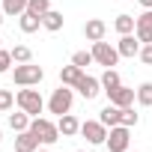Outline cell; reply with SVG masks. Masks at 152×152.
I'll use <instances>...</instances> for the list:
<instances>
[{
	"mask_svg": "<svg viewBox=\"0 0 152 152\" xmlns=\"http://www.w3.org/2000/svg\"><path fill=\"white\" fill-rule=\"evenodd\" d=\"M45 78V69L36 63H15L12 69V84L15 87H39Z\"/></svg>",
	"mask_w": 152,
	"mask_h": 152,
	"instance_id": "6da1fadb",
	"label": "cell"
},
{
	"mask_svg": "<svg viewBox=\"0 0 152 152\" xmlns=\"http://www.w3.org/2000/svg\"><path fill=\"white\" fill-rule=\"evenodd\" d=\"M15 104L24 110V113H30V116H39L45 107H48V102L39 96V90H33V87H21L18 93H15Z\"/></svg>",
	"mask_w": 152,
	"mask_h": 152,
	"instance_id": "7a4b0ae2",
	"label": "cell"
},
{
	"mask_svg": "<svg viewBox=\"0 0 152 152\" xmlns=\"http://www.w3.org/2000/svg\"><path fill=\"white\" fill-rule=\"evenodd\" d=\"M72 104H75V87L60 84V87L51 93V99H48V113H54V116L72 113Z\"/></svg>",
	"mask_w": 152,
	"mask_h": 152,
	"instance_id": "3957f363",
	"label": "cell"
},
{
	"mask_svg": "<svg viewBox=\"0 0 152 152\" xmlns=\"http://www.w3.org/2000/svg\"><path fill=\"white\" fill-rule=\"evenodd\" d=\"M30 131L39 137V143H42V146H54V143L63 137V134H60V128H57V122H54V119H48V116H33Z\"/></svg>",
	"mask_w": 152,
	"mask_h": 152,
	"instance_id": "277c9868",
	"label": "cell"
},
{
	"mask_svg": "<svg viewBox=\"0 0 152 152\" xmlns=\"http://www.w3.org/2000/svg\"><path fill=\"white\" fill-rule=\"evenodd\" d=\"M93 57H96V63L99 66H104V69H113L116 63H119V51H116V45H110V42H93Z\"/></svg>",
	"mask_w": 152,
	"mask_h": 152,
	"instance_id": "5b68a950",
	"label": "cell"
},
{
	"mask_svg": "<svg viewBox=\"0 0 152 152\" xmlns=\"http://www.w3.org/2000/svg\"><path fill=\"white\" fill-rule=\"evenodd\" d=\"M128 143H131V128L128 125H113L107 131V140H104L107 152H128Z\"/></svg>",
	"mask_w": 152,
	"mask_h": 152,
	"instance_id": "8992f818",
	"label": "cell"
},
{
	"mask_svg": "<svg viewBox=\"0 0 152 152\" xmlns=\"http://www.w3.org/2000/svg\"><path fill=\"white\" fill-rule=\"evenodd\" d=\"M107 125L102 122V119H87V122H81V137H87V143H93V146H102L104 140H107Z\"/></svg>",
	"mask_w": 152,
	"mask_h": 152,
	"instance_id": "52a82bcc",
	"label": "cell"
},
{
	"mask_svg": "<svg viewBox=\"0 0 152 152\" xmlns=\"http://www.w3.org/2000/svg\"><path fill=\"white\" fill-rule=\"evenodd\" d=\"M75 93H78L81 99H87V102H93V99H96L99 93H104V90H102V81H99V78H93V75L84 72V75H81V81L75 84Z\"/></svg>",
	"mask_w": 152,
	"mask_h": 152,
	"instance_id": "ba28073f",
	"label": "cell"
},
{
	"mask_svg": "<svg viewBox=\"0 0 152 152\" xmlns=\"http://www.w3.org/2000/svg\"><path fill=\"white\" fill-rule=\"evenodd\" d=\"M104 96H107V102L116 104V107H131V104L137 102V90H134V87H125V84H119L116 90H110V93H104Z\"/></svg>",
	"mask_w": 152,
	"mask_h": 152,
	"instance_id": "9c48e42d",
	"label": "cell"
},
{
	"mask_svg": "<svg viewBox=\"0 0 152 152\" xmlns=\"http://www.w3.org/2000/svg\"><path fill=\"white\" fill-rule=\"evenodd\" d=\"M140 48H143V42H140L134 33H125V36H119V42H116L119 57H128V60H134V57L140 54Z\"/></svg>",
	"mask_w": 152,
	"mask_h": 152,
	"instance_id": "30bf717a",
	"label": "cell"
},
{
	"mask_svg": "<svg viewBox=\"0 0 152 152\" xmlns=\"http://www.w3.org/2000/svg\"><path fill=\"white\" fill-rule=\"evenodd\" d=\"M107 36V24L102 21V18H90L87 24H84V39L87 42H102Z\"/></svg>",
	"mask_w": 152,
	"mask_h": 152,
	"instance_id": "8fae6325",
	"label": "cell"
},
{
	"mask_svg": "<svg viewBox=\"0 0 152 152\" xmlns=\"http://www.w3.org/2000/svg\"><path fill=\"white\" fill-rule=\"evenodd\" d=\"M57 128L63 137H75V134H81V119L75 113H63V116H57Z\"/></svg>",
	"mask_w": 152,
	"mask_h": 152,
	"instance_id": "7c38bea8",
	"label": "cell"
},
{
	"mask_svg": "<svg viewBox=\"0 0 152 152\" xmlns=\"http://www.w3.org/2000/svg\"><path fill=\"white\" fill-rule=\"evenodd\" d=\"M42 143H39V137L27 128V131H21V134H15V152H36Z\"/></svg>",
	"mask_w": 152,
	"mask_h": 152,
	"instance_id": "4fadbf2b",
	"label": "cell"
},
{
	"mask_svg": "<svg viewBox=\"0 0 152 152\" xmlns=\"http://www.w3.org/2000/svg\"><path fill=\"white\" fill-rule=\"evenodd\" d=\"M81 75H84V69H81V66L69 63V66H63V69H60V84H66V87H75V84L81 81Z\"/></svg>",
	"mask_w": 152,
	"mask_h": 152,
	"instance_id": "5bb4252c",
	"label": "cell"
},
{
	"mask_svg": "<svg viewBox=\"0 0 152 152\" xmlns=\"http://www.w3.org/2000/svg\"><path fill=\"white\" fill-rule=\"evenodd\" d=\"M63 24H66V18H63V12H57V9H48V12L42 15V27H45L48 33L63 30Z\"/></svg>",
	"mask_w": 152,
	"mask_h": 152,
	"instance_id": "9a60e30c",
	"label": "cell"
},
{
	"mask_svg": "<svg viewBox=\"0 0 152 152\" xmlns=\"http://www.w3.org/2000/svg\"><path fill=\"white\" fill-rule=\"evenodd\" d=\"M99 119H102L107 128H113V125H119V122H122V107H116V104H110V102H107V107H104V110H99Z\"/></svg>",
	"mask_w": 152,
	"mask_h": 152,
	"instance_id": "2e32d148",
	"label": "cell"
},
{
	"mask_svg": "<svg viewBox=\"0 0 152 152\" xmlns=\"http://www.w3.org/2000/svg\"><path fill=\"white\" fill-rule=\"evenodd\" d=\"M6 122H9V128H12L15 134H21V131H27V128H30L33 116H30V113H24V110L18 107V113H9V119H6Z\"/></svg>",
	"mask_w": 152,
	"mask_h": 152,
	"instance_id": "e0dca14e",
	"label": "cell"
},
{
	"mask_svg": "<svg viewBox=\"0 0 152 152\" xmlns=\"http://www.w3.org/2000/svg\"><path fill=\"white\" fill-rule=\"evenodd\" d=\"M134 27H137V18H134V15H128V12H122V15H116V18H113V30H116L119 36L134 33Z\"/></svg>",
	"mask_w": 152,
	"mask_h": 152,
	"instance_id": "ac0fdd59",
	"label": "cell"
},
{
	"mask_svg": "<svg viewBox=\"0 0 152 152\" xmlns=\"http://www.w3.org/2000/svg\"><path fill=\"white\" fill-rule=\"evenodd\" d=\"M18 27H21V33H36L39 27H42V15H33V12H24L21 18H18Z\"/></svg>",
	"mask_w": 152,
	"mask_h": 152,
	"instance_id": "d6986e66",
	"label": "cell"
},
{
	"mask_svg": "<svg viewBox=\"0 0 152 152\" xmlns=\"http://www.w3.org/2000/svg\"><path fill=\"white\" fill-rule=\"evenodd\" d=\"M6 12V18H21L27 12V0H3V6H0Z\"/></svg>",
	"mask_w": 152,
	"mask_h": 152,
	"instance_id": "ffe728a7",
	"label": "cell"
},
{
	"mask_svg": "<svg viewBox=\"0 0 152 152\" xmlns=\"http://www.w3.org/2000/svg\"><path fill=\"white\" fill-rule=\"evenodd\" d=\"M99 81H102V90H104V93H110V90H116V87L122 84V78H119V72H116V69H104Z\"/></svg>",
	"mask_w": 152,
	"mask_h": 152,
	"instance_id": "44dd1931",
	"label": "cell"
},
{
	"mask_svg": "<svg viewBox=\"0 0 152 152\" xmlns=\"http://www.w3.org/2000/svg\"><path fill=\"white\" fill-rule=\"evenodd\" d=\"M134 36H137V39H140L143 45H152V24H149V21H143V18H137Z\"/></svg>",
	"mask_w": 152,
	"mask_h": 152,
	"instance_id": "7402d4cb",
	"label": "cell"
},
{
	"mask_svg": "<svg viewBox=\"0 0 152 152\" xmlns=\"http://www.w3.org/2000/svg\"><path fill=\"white\" fill-rule=\"evenodd\" d=\"M137 104L140 107H152V81H143L137 87Z\"/></svg>",
	"mask_w": 152,
	"mask_h": 152,
	"instance_id": "603a6c76",
	"label": "cell"
},
{
	"mask_svg": "<svg viewBox=\"0 0 152 152\" xmlns=\"http://www.w3.org/2000/svg\"><path fill=\"white\" fill-rule=\"evenodd\" d=\"M9 51H12V60H15V63H33L30 45H15V48H9Z\"/></svg>",
	"mask_w": 152,
	"mask_h": 152,
	"instance_id": "cb8c5ba5",
	"label": "cell"
},
{
	"mask_svg": "<svg viewBox=\"0 0 152 152\" xmlns=\"http://www.w3.org/2000/svg\"><path fill=\"white\" fill-rule=\"evenodd\" d=\"M72 63H75V66H81V69L87 72V66L96 63V57H93V51H75V54H72Z\"/></svg>",
	"mask_w": 152,
	"mask_h": 152,
	"instance_id": "d4e9b609",
	"label": "cell"
},
{
	"mask_svg": "<svg viewBox=\"0 0 152 152\" xmlns=\"http://www.w3.org/2000/svg\"><path fill=\"white\" fill-rule=\"evenodd\" d=\"M137 122H140V113L134 110V104H131V107H122V122H119V125H128V128H134Z\"/></svg>",
	"mask_w": 152,
	"mask_h": 152,
	"instance_id": "484cf974",
	"label": "cell"
},
{
	"mask_svg": "<svg viewBox=\"0 0 152 152\" xmlns=\"http://www.w3.org/2000/svg\"><path fill=\"white\" fill-rule=\"evenodd\" d=\"M51 9V0H27V12H33V15H45Z\"/></svg>",
	"mask_w": 152,
	"mask_h": 152,
	"instance_id": "4316f807",
	"label": "cell"
},
{
	"mask_svg": "<svg viewBox=\"0 0 152 152\" xmlns=\"http://www.w3.org/2000/svg\"><path fill=\"white\" fill-rule=\"evenodd\" d=\"M12 51L9 48H0V75H6V72H12Z\"/></svg>",
	"mask_w": 152,
	"mask_h": 152,
	"instance_id": "83f0119b",
	"label": "cell"
},
{
	"mask_svg": "<svg viewBox=\"0 0 152 152\" xmlns=\"http://www.w3.org/2000/svg\"><path fill=\"white\" fill-rule=\"evenodd\" d=\"M15 104V93L12 90H0V110H12Z\"/></svg>",
	"mask_w": 152,
	"mask_h": 152,
	"instance_id": "f1b7e54d",
	"label": "cell"
},
{
	"mask_svg": "<svg viewBox=\"0 0 152 152\" xmlns=\"http://www.w3.org/2000/svg\"><path fill=\"white\" fill-rule=\"evenodd\" d=\"M137 60H140V63H146V66H152V45H143V48H140V54H137Z\"/></svg>",
	"mask_w": 152,
	"mask_h": 152,
	"instance_id": "f546056e",
	"label": "cell"
},
{
	"mask_svg": "<svg viewBox=\"0 0 152 152\" xmlns=\"http://www.w3.org/2000/svg\"><path fill=\"white\" fill-rule=\"evenodd\" d=\"M140 18H143V21H149V24H152V9H146V12H143V15H140Z\"/></svg>",
	"mask_w": 152,
	"mask_h": 152,
	"instance_id": "4dcf8cb0",
	"label": "cell"
},
{
	"mask_svg": "<svg viewBox=\"0 0 152 152\" xmlns=\"http://www.w3.org/2000/svg\"><path fill=\"white\" fill-rule=\"evenodd\" d=\"M137 3H140L143 9H152V0H137Z\"/></svg>",
	"mask_w": 152,
	"mask_h": 152,
	"instance_id": "1f68e13d",
	"label": "cell"
},
{
	"mask_svg": "<svg viewBox=\"0 0 152 152\" xmlns=\"http://www.w3.org/2000/svg\"><path fill=\"white\" fill-rule=\"evenodd\" d=\"M3 21H6V12H3V9H0V27H3Z\"/></svg>",
	"mask_w": 152,
	"mask_h": 152,
	"instance_id": "d6a6232c",
	"label": "cell"
},
{
	"mask_svg": "<svg viewBox=\"0 0 152 152\" xmlns=\"http://www.w3.org/2000/svg\"><path fill=\"white\" fill-rule=\"evenodd\" d=\"M36 152H51V146H39V149H36Z\"/></svg>",
	"mask_w": 152,
	"mask_h": 152,
	"instance_id": "836d02e7",
	"label": "cell"
},
{
	"mask_svg": "<svg viewBox=\"0 0 152 152\" xmlns=\"http://www.w3.org/2000/svg\"><path fill=\"white\" fill-rule=\"evenodd\" d=\"M0 140H3V128H0Z\"/></svg>",
	"mask_w": 152,
	"mask_h": 152,
	"instance_id": "e575fe53",
	"label": "cell"
},
{
	"mask_svg": "<svg viewBox=\"0 0 152 152\" xmlns=\"http://www.w3.org/2000/svg\"><path fill=\"white\" fill-rule=\"evenodd\" d=\"M0 48H3V39H0Z\"/></svg>",
	"mask_w": 152,
	"mask_h": 152,
	"instance_id": "d590c367",
	"label": "cell"
},
{
	"mask_svg": "<svg viewBox=\"0 0 152 152\" xmlns=\"http://www.w3.org/2000/svg\"><path fill=\"white\" fill-rule=\"evenodd\" d=\"M78 152H87V149H78Z\"/></svg>",
	"mask_w": 152,
	"mask_h": 152,
	"instance_id": "8d00e7d4",
	"label": "cell"
}]
</instances>
